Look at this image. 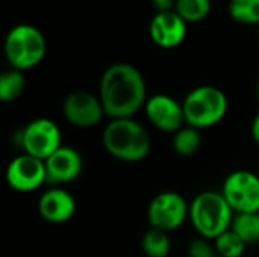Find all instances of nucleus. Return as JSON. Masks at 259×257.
Wrapping results in <instances>:
<instances>
[{"mask_svg":"<svg viewBox=\"0 0 259 257\" xmlns=\"http://www.w3.org/2000/svg\"><path fill=\"white\" fill-rule=\"evenodd\" d=\"M99 98L111 120L134 118L149 98L146 80L137 67L127 62L112 64L102 74Z\"/></svg>","mask_w":259,"mask_h":257,"instance_id":"1","label":"nucleus"},{"mask_svg":"<svg viewBox=\"0 0 259 257\" xmlns=\"http://www.w3.org/2000/svg\"><path fill=\"white\" fill-rule=\"evenodd\" d=\"M102 144L109 156L127 164L144 161L152 148L149 132L134 118L111 120L103 129Z\"/></svg>","mask_w":259,"mask_h":257,"instance_id":"2","label":"nucleus"},{"mask_svg":"<svg viewBox=\"0 0 259 257\" xmlns=\"http://www.w3.org/2000/svg\"><path fill=\"white\" fill-rule=\"evenodd\" d=\"M234 211L222 192L203 191L190 203V217L194 230L200 238L214 241L228 232L234 221Z\"/></svg>","mask_w":259,"mask_h":257,"instance_id":"3","label":"nucleus"},{"mask_svg":"<svg viewBox=\"0 0 259 257\" xmlns=\"http://www.w3.org/2000/svg\"><path fill=\"white\" fill-rule=\"evenodd\" d=\"M182 108L185 124L202 130L217 126L226 117L229 101L220 88L200 85L185 95Z\"/></svg>","mask_w":259,"mask_h":257,"instance_id":"4","label":"nucleus"},{"mask_svg":"<svg viewBox=\"0 0 259 257\" xmlns=\"http://www.w3.org/2000/svg\"><path fill=\"white\" fill-rule=\"evenodd\" d=\"M46 52V38L32 24H17L5 38V56L11 68L20 71L30 70L44 59Z\"/></svg>","mask_w":259,"mask_h":257,"instance_id":"5","label":"nucleus"},{"mask_svg":"<svg viewBox=\"0 0 259 257\" xmlns=\"http://www.w3.org/2000/svg\"><path fill=\"white\" fill-rule=\"evenodd\" d=\"M17 142L24 155L46 161L62 145V133L53 120L41 117L29 121L17 133Z\"/></svg>","mask_w":259,"mask_h":257,"instance_id":"6","label":"nucleus"},{"mask_svg":"<svg viewBox=\"0 0 259 257\" xmlns=\"http://www.w3.org/2000/svg\"><path fill=\"white\" fill-rule=\"evenodd\" d=\"M190 217V204L176 191L156 194L147 206L149 226L162 232L178 230Z\"/></svg>","mask_w":259,"mask_h":257,"instance_id":"7","label":"nucleus"},{"mask_svg":"<svg viewBox=\"0 0 259 257\" xmlns=\"http://www.w3.org/2000/svg\"><path fill=\"white\" fill-rule=\"evenodd\" d=\"M234 214H258L259 177L249 170L231 173L220 191Z\"/></svg>","mask_w":259,"mask_h":257,"instance_id":"8","label":"nucleus"},{"mask_svg":"<svg viewBox=\"0 0 259 257\" xmlns=\"http://www.w3.org/2000/svg\"><path fill=\"white\" fill-rule=\"evenodd\" d=\"M6 183L17 192H32L47 183L46 164L29 155H18L6 167Z\"/></svg>","mask_w":259,"mask_h":257,"instance_id":"9","label":"nucleus"},{"mask_svg":"<svg viewBox=\"0 0 259 257\" xmlns=\"http://www.w3.org/2000/svg\"><path fill=\"white\" fill-rule=\"evenodd\" d=\"M64 118L74 127L90 129L102 121L105 115L99 95L88 91H73L62 103Z\"/></svg>","mask_w":259,"mask_h":257,"instance_id":"10","label":"nucleus"},{"mask_svg":"<svg viewBox=\"0 0 259 257\" xmlns=\"http://www.w3.org/2000/svg\"><path fill=\"white\" fill-rule=\"evenodd\" d=\"M144 112L149 123L161 132L175 133L185 126L182 103L168 94H155L147 98Z\"/></svg>","mask_w":259,"mask_h":257,"instance_id":"11","label":"nucleus"},{"mask_svg":"<svg viewBox=\"0 0 259 257\" xmlns=\"http://www.w3.org/2000/svg\"><path fill=\"white\" fill-rule=\"evenodd\" d=\"M44 164L47 183L50 186H62L74 182L83 170V159L80 153L70 145H61L44 161Z\"/></svg>","mask_w":259,"mask_h":257,"instance_id":"12","label":"nucleus"},{"mask_svg":"<svg viewBox=\"0 0 259 257\" xmlns=\"http://www.w3.org/2000/svg\"><path fill=\"white\" fill-rule=\"evenodd\" d=\"M187 21L173 9L156 12L150 21L149 33L152 41L162 48H175L181 45L187 36Z\"/></svg>","mask_w":259,"mask_h":257,"instance_id":"13","label":"nucleus"},{"mask_svg":"<svg viewBox=\"0 0 259 257\" xmlns=\"http://www.w3.org/2000/svg\"><path fill=\"white\" fill-rule=\"evenodd\" d=\"M39 217L50 224H64L76 214V200L62 186H50L38 200Z\"/></svg>","mask_w":259,"mask_h":257,"instance_id":"14","label":"nucleus"},{"mask_svg":"<svg viewBox=\"0 0 259 257\" xmlns=\"http://www.w3.org/2000/svg\"><path fill=\"white\" fill-rule=\"evenodd\" d=\"M171 145L178 156H182V158L194 156L202 147L200 130L185 124L184 127H181L178 132L173 133Z\"/></svg>","mask_w":259,"mask_h":257,"instance_id":"15","label":"nucleus"},{"mask_svg":"<svg viewBox=\"0 0 259 257\" xmlns=\"http://www.w3.org/2000/svg\"><path fill=\"white\" fill-rule=\"evenodd\" d=\"M141 250L147 257H167L171 251V239L167 232L149 227L141 238Z\"/></svg>","mask_w":259,"mask_h":257,"instance_id":"16","label":"nucleus"},{"mask_svg":"<svg viewBox=\"0 0 259 257\" xmlns=\"http://www.w3.org/2000/svg\"><path fill=\"white\" fill-rule=\"evenodd\" d=\"M26 89V77L23 71L11 68L0 74V100L3 103L15 101Z\"/></svg>","mask_w":259,"mask_h":257,"instance_id":"17","label":"nucleus"},{"mask_svg":"<svg viewBox=\"0 0 259 257\" xmlns=\"http://www.w3.org/2000/svg\"><path fill=\"white\" fill-rule=\"evenodd\" d=\"M175 11L187 23H199L211 12V0H176Z\"/></svg>","mask_w":259,"mask_h":257,"instance_id":"18","label":"nucleus"},{"mask_svg":"<svg viewBox=\"0 0 259 257\" xmlns=\"http://www.w3.org/2000/svg\"><path fill=\"white\" fill-rule=\"evenodd\" d=\"M228 9L237 23L259 26V0H231Z\"/></svg>","mask_w":259,"mask_h":257,"instance_id":"19","label":"nucleus"},{"mask_svg":"<svg viewBox=\"0 0 259 257\" xmlns=\"http://www.w3.org/2000/svg\"><path fill=\"white\" fill-rule=\"evenodd\" d=\"M231 229L246 244L259 242L258 218H256V214H237L234 217V221H232Z\"/></svg>","mask_w":259,"mask_h":257,"instance_id":"20","label":"nucleus"},{"mask_svg":"<svg viewBox=\"0 0 259 257\" xmlns=\"http://www.w3.org/2000/svg\"><path fill=\"white\" fill-rule=\"evenodd\" d=\"M246 245L247 244L232 229L214 239V247L220 257H241L246 251Z\"/></svg>","mask_w":259,"mask_h":257,"instance_id":"21","label":"nucleus"},{"mask_svg":"<svg viewBox=\"0 0 259 257\" xmlns=\"http://www.w3.org/2000/svg\"><path fill=\"white\" fill-rule=\"evenodd\" d=\"M188 257H219L214 245L209 244V239L197 238L193 239L188 245Z\"/></svg>","mask_w":259,"mask_h":257,"instance_id":"22","label":"nucleus"},{"mask_svg":"<svg viewBox=\"0 0 259 257\" xmlns=\"http://www.w3.org/2000/svg\"><path fill=\"white\" fill-rule=\"evenodd\" d=\"M176 0H152V5L156 12H165V11H173L175 9Z\"/></svg>","mask_w":259,"mask_h":257,"instance_id":"23","label":"nucleus"},{"mask_svg":"<svg viewBox=\"0 0 259 257\" xmlns=\"http://www.w3.org/2000/svg\"><path fill=\"white\" fill-rule=\"evenodd\" d=\"M250 133H252L253 141H255V142L259 145V112L255 115V118H253V121H252Z\"/></svg>","mask_w":259,"mask_h":257,"instance_id":"24","label":"nucleus"},{"mask_svg":"<svg viewBox=\"0 0 259 257\" xmlns=\"http://www.w3.org/2000/svg\"><path fill=\"white\" fill-rule=\"evenodd\" d=\"M255 94H256V97H258L259 100V80L256 82V86H255Z\"/></svg>","mask_w":259,"mask_h":257,"instance_id":"25","label":"nucleus"},{"mask_svg":"<svg viewBox=\"0 0 259 257\" xmlns=\"http://www.w3.org/2000/svg\"><path fill=\"white\" fill-rule=\"evenodd\" d=\"M256 218H258V232H259V212L256 214Z\"/></svg>","mask_w":259,"mask_h":257,"instance_id":"26","label":"nucleus"},{"mask_svg":"<svg viewBox=\"0 0 259 257\" xmlns=\"http://www.w3.org/2000/svg\"><path fill=\"white\" fill-rule=\"evenodd\" d=\"M258 36H259V26H258Z\"/></svg>","mask_w":259,"mask_h":257,"instance_id":"27","label":"nucleus"},{"mask_svg":"<svg viewBox=\"0 0 259 257\" xmlns=\"http://www.w3.org/2000/svg\"><path fill=\"white\" fill-rule=\"evenodd\" d=\"M219 257H220V256H219Z\"/></svg>","mask_w":259,"mask_h":257,"instance_id":"28","label":"nucleus"}]
</instances>
